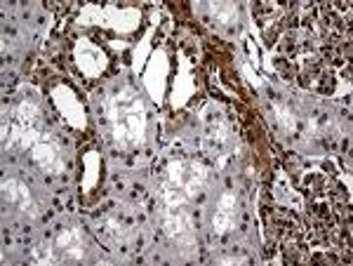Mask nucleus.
<instances>
[{"label": "nucleus", "instance_id": "nucleus-1", "mask_svg": "<svg viewBox=\"0 0 353 266\" xmlns=\"http://www.w3.org/2000/svg\"><path fill=\"white\" fill-rule=\"evenodd\" d=\"M109 123L113 139L123 149H130V146H137L144 141V101L134 90H121L118 94H113L109 101Z\"/></svg>", "mask_w": 353, "mask_h": 266}, {"label": "nucleus", "instance_id": "nucleus-6", "mask_svg": "<svg viewBox=\"0 0 353 266\" xmlns=\"http://www.w3.org/2000/svg\"><path fill=\"white\" fill-rule=\"evenodd\" d=\"M54 247L61 252V259L66 262H78V259L85 257V247H83V236L76 226L71 229H64L54 241Z\"/></svg>", "mask_w": 353, "mask_h": 266}, {"label": "nucleus", "instance_id": "nucleus-3", "mask_svg": "<svg viewBox=\"0 0 353 266\" xmlns=\"http://www.w3.org/2000/svg\"><path fill=\"white\" fill-rule=\"evenodd\" d=\"M31 156H33V163L48 174H59L61 167H64L59 141L48 132H41L36 137V141L31 144Z\"/></svg>", "mask_w": 353, "mask_h": 266}, {"label": "nucleus", "instance_id": "nucleus-5", "mask_svg": "<svg viewBox=\"0 0 353 266\" xmlns=\"http://www.w3.org/2000/svg\"><path fill=\"white\" fill-rule=\"evenodd\" d=\"M163 226H165V234L170 236L172 241L176 243H184V241H191V217L184 212V207L179 210H165L163 212Z\"/></svg>", "mask_w": 353, "mask_h": 266}, {"label": "nucleus", "instance_id": "nucleus-2", "mask_svg": "<svg viewBox=\"0 0 353 266\" xmlns=\"http://www.w3.org/2000/svg\"><path fill=\"white\" fill-rule=\"evenodd\" d=\"M208 184V167L196 161H172L165 167V177L161 186L181 191L186 198H196Z\"/></svg>", "mask_w": 353, "mask_h": 266}, {"label": "nucleus", "instance_id": "nucleus-10", "mask_svg": "<svg viewBox=\"0 0 353 266\" xmlns=\"http://www.w3.org/2000/svg\"><path fill=\"white\" fill-rule=\"evenodd\" d=\"M54 250L57 247H52V243H48V241L38 243V245L31 250V262L33 264H54L57 262Z\"/></svg>", "mask_w": 353, "mask_h": 266}, {"label": "nucleus", "instance_id": "nucleus-8", "mask_svg": "<svg viewBox=\"0 0 353 266\" xmlns=\"http://www.w3.org/2000/svg\"><path fill=\"white\" fill-rule=\"evenodd\" d=\"M229 125L221 118L210 125L208 134H205V149L210 151V156H221V151L229 146Z\"/></svg>", "mask_w": 353, "mask_h": 266}, {"label": "nucleus", "instance_id": "nucleus-9", "mask_svg": "<svg viewBox=\"0 0 353 266\" xmlns=\"http://www.w3.org/2000/svg\"><path fill=\"white\" fill-rule=\"evenodd\" d=\"M99 238H104V243L118 247L125 243V226L118 219H104L99 226Z\"/></svg>", "mask_w": 353, "mask_h": 266}, {"label": "nucleus", "instance_id": "nucleus-7", "mask_svg": "<svg viewBox=\"0 0 353 266\" xmlns=\"http://www.w3.org/2000/svg\"><path fill=\"white\" fill-rule=\"evenodd\" d=\"M233 217H236V194L226 191V194L219 198L217 210L212 214V229L217 231L219 236H224L226 231H231Z\"/></svg>", "mask_w": 353, "mask_h": 266}, {"label": "nucleus", "instance_id": "nucleus-4", "mask_svg": "<svg viewBox=\"0 0 353 266\" xmlns=\"http://www.w3.org/2000/svg\"><path fill=\"white\" fill-rule=\"evenodd\" d=\"M3 201L5 205L14 207V210L38 217V203L33 201L31 191L26 184H21L19 179H5L3 182Z\"/></svg>", "mask_w": 353, "mask_h": 266}, {"label": "nucleus", "instance_id": "nucleus-11", "mask_svg": "<svg viewBox=\"0 0 353 266\" xmlns=\"http://www.w3.org/2000/svg\"><path fill=\"white\" fill-rule=\"evenodd\" d=\"M212 12L217 14V19L224 21V24L236 21V8H233V5H212Z\"/></svg>", "mask_w": 353, "mask_h": 266}]
</instances>
